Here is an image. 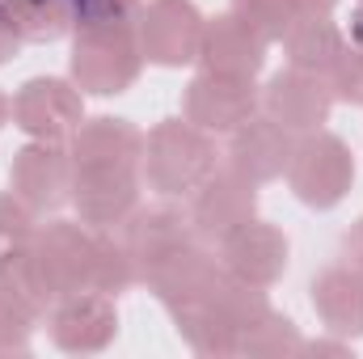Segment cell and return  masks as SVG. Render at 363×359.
<instances>
[{
	"instance_id": "7402d4cb",
	"label": "cell",
	"mask_w": 363,
	"mask_h": 359,
	"mask_svg": "<svg viewBox=\"0 0 363 359\" xmlns=\"http://www.w3.org/2000/svg\"><path fill=\"white\" fill-rule=\"evenodd\" d=\"M0 296H9L13 304H21L34 321L47 317V309L55 304V287L43 270V258L30 241H13L0 250Z\"/></svg>"
},
{
	"instance_id": "f546056e",
	"label": "cell",
	"mask_w": 363,
	"mask_h": 359,
	"mask_svg": "<svg viewBox=\"0 0 363 359\" xmlns=\"http://www.w3.org/2000/svg\"><path fill=\"white\" fill-rule=\"evenodd\" d=\"M34 228H38V216L13 190H0V250L13 245V241H30Z\"/></svg>"
},
{
	"instance_id": "7c38bea8",
	"label": "cell",
	"mask_w": 363,
	"mask_h": 359,
	"mask_svg": "<svg viewBox=\"0 0 363 359\" xmlns=\"http://www.w3.org/2000/svg\"><path fill=\"white\" fill-rule=\"evenodd\" d=\"M34 250L43 258V270L55 287V300L68 292L89 287L93 267V228L81 220H47L34 228Z\"/></svg>"
},
{
	"instance_id": "f1b7e54d",
	"label": "cell",
	"mask_w": 363,
	"mask_h": 359,
	"mask_svg": "<svg viewBox=\"0 0 363 359\" xmlns=\"http://www.w3.org/2000/svg\"><path fill=\"white\" fill-rule=\"evenodd\" d=\"M30 334H34V317L9 296H0V355H26Z\"/></svg>"
},
{
	"instance_id": "4dcf8cb0",
	"label": "cell",
	"mask_w": 363,
	"mask_h": 359,
	"mask_svg": "<svg viewBox=\"0 0 363 359\" xmlns=\"http://www.w3.org/2000/svg\"><path fill=\"white\" fill-rule=\"evenodd\" d=\"M21 30H17V21H13V13H9V4L0 0V64H9L17 51H21Z\"/></svg>"
},
{
	"instance_id": "d4e9b609",
	"label": "cell",
	"mask_w": 363,
	"mask_h": 359,
	"mask_svg": "<svg viewBox=\"0 0 363 359\" xmlns=\"http://www.w3.org/2000/svg\"><path fill=\"white\" fill-rule=\"evenodd\" d=\"M304 338L296 330L291 317L267 309L258 321H250L241 334H237V355H254V359H287V355H300Z\"/></svg>"
},
{
	"instance_id": "3957f363",
	"label": "cell",
	"mask_w": 363,
	"mask_h": 359,
	"mask_svg": "<svg viewBox=\"0 0 363 359\" xmlns=\"http://www.w3.org/2000/svg\"><path fill=\"white\" fill-rule=\"evenodd\" d=\"M72 178H77V161L60 140H30L26 148L13 153L9 165V190L34 216H51L64 203H72Z\"/></svg>"
},
{
	"instance_id": "2e32d148",
	"label": "cell",
	"mask_w": 363,
	"mask_h": 359,
	"mask_svg": "<svg viewBox=\"0 0 363 359\" xmlns=\"http://www.w3.org/2000/svg\"><path fill=\"white\" fill-rule=\"evenodd\" d=\"M68 153L77 161V170H140L144 157V131L131 118L118 114H93L81 118V127L68 140Z\"/></svg>"
},
{
	"instance_id": "d6986e66",
	"label": "cell",
	"mask_w": 363,
	"mask_h": 359,
	"mask_svg": "<svg viewBox=\"0 0 363 359\" xmlns=\"http://www.w3.org/2000/svg\"><path fill=\"white\" fill-rule=\"evenodd\" d=\"M313 313L338 338H363V275L355 267H330L313 279Z\"/></svg>"
},
{
	"instance_id": "6da1fadb",
	"label": "cell",
	"mask_w": 363,
	"mask_h": 359,
	"mask_svg": "<svg viewBox=\"0 0 363 359\" xmlns=\"http://www.w3.org/2000/svg\"><path fill=\"white\" fill-rule=\"evenodd\" d=\"M216 140L186 118H161L152 131H144L140 174L161 199H190L216 174Z\"/></svg>"
},
{
	"instance_id": "836d02e7",
	"label": "cell",
	"mask_w": 363,
	"mask_h": 359,
	"mask_svg": "<svg viewBox=\"0 0 363 359\" xmlns=\"http://www.w3.org/2000/svg\"><path fill=\"white\" fill-rule=\"evenodd\" d=\"M296 4V17L300 13H334L338 9V0H291Z\"/></svg>"
},
{
	"instance_id": "603a6c76",
	"label": "cell",
	"mask_w": 363,
	"mask_h": 359,
	"mask_svg": "<svg viewBox=\"0 0 363 359\" xmlns=\"http://www.w3.org/2000/svg\"><path fill=\"white\" fill-rule=\"evenodd\" d=\"M140 283V267L131 258V250L123 245V237L114 228H93V267H89V287L106 296H123L127 287Z\"/></svg>"
},
{
	"instance_id": "7a4b0ae2",
	"label": "cell",
	"mask_w": 363,
	"mask_h": 359,
	"mask_svg": "<svg viewBox=\"0 0 363 359\" xmlns=\"http://www.w3.org/2000/svg\"><path fill=\"white\" fill-rule=\"evenodd\" d=\"M287 186L291 194L313 207V211H330L351 194L355 182V153L342 136L317 127V131H300V140L291 144V161H287Z\"/></svg>"
},
{
	"instance_id": "83f0119b",
	"label": "cell",
	"mask_w": 363,
	"mask_h": 359,
	"mask_svg": "<svg viewBox=\"0 0 363 359\" xmlns=\"http://www.w3.org/2000/svg\"><path fill=\"white\" fill-rule=\"evenodd\" d=\"M330 85H334V97L347 101V106H363V26L351 21L347 30V47L330 72Z\"/></svg>"
},
{
	"instance_id": "9c48e42d",
	"label": "cell",
	"mask_w": 363,
	"mask_h": 359,
	"mask_svg": "<svg viewBox=\"0 0 363 359\" xmlns=\"http://www.w3.org/2000/svg\"><path fill=\"white\" fill-rule=\"evenodd\" d=\"M144 72L140 38H110V34H77L72 43V81L81 93L118 97Z\"/></svg>"
},
{
	"instance_id": "d590c367",
	"label": "cell",
	"mask_w": 363,
	"mask_h": 359,
	"mask_svg": "<svg viewBox=\"0 0 363 359\" xmlns=\"http://www.w3.org/2000/svg\"><path fill=\"white\" fill-rule=\"evenodd\" d=\"M355 21L363 26V0H355Z\"/></svg>"
},
{
	"instance_id": "ffe728a7",
	"label": "cell",
	"mask_w": 363,
	"mask_h": 359,
	"mask_svg": "<svg viewBox=\"0 0 363 359\" xmlns=\"http://www.w3.org/2000/svg\"><path fill=\"white\" fill-rule=\"evenodd\" d=\"M279 43H283V55H287L291 68L330 77L338 55H342V47H347V30L330 13H300Z\"/></svg>"
},
{
	"instance_id": "e575fe53",
	"label": "cell",
	"mask_w": 363,
	"mask_h": 359,
	"mask_svg": "<svg viewBox=\"0 0 363 359\" xmlns=\"http://www.w3.org/2000/svg\"><path fill=\"white\" fill-rule=\"evenodd\" d=\"M9 118H13V97H4V93H0V131H4V123H9Z\"/></svg>"
},
{
	"instance_id": "5bb4252c",
	"label": "cell",
	"mask_w": 363,
	"mask_h": 359,
	"mask_svg": "<svg viewBox=\"0 0 363 359\" xmlns=\"http://www.w3.org/2000/svg\"><path fill=\"white\" fill-rule=\"evenodd\" d=\"M72 207L77 220L89 228H118L140 207V170H77Z\"/></svg>"
},
{
	"instance_id": "4316f807",
	"label": "cell",
	"mask_w": 363,
	"mask_h": 359,
	"mask_svg": "<svg viewBox=\"0 0 363 359\" xmlns=\"http://www.w3.org/2000/svg\"><path fill=\"white\" fill-rule=\"evenodd\" d=\"M233 13L271 47L287 34V26L296 21V4L291 0H233Z\"/></svg>"
},
{
	"instance_id": "484cf974",
	"label": "cell",
	"mask_w": 363,
	"mask_h": 359,
	"mask_svg": "<svg viewBox=\"0 0 363 359\" xmlns=\"http://www.w3.org/2000/svg\"><path fill=\"white\" fill-rule=\"evenodd\" d=\"M144 0H77L72 34H110V38H140Z\"/></svg>"
},
{
	"instance_id": "277c9868",
	"label": "cell",
	"mask_w": 363,
	"mask_h": 359,
	"mask_svg": "<svg viewBox=\"0 0 363 359\" xmlns=\"http://www.w3.org/2000/svg\"><path fill=\"white\" fill-rule=\"evenodd\" d=\"M85 118V93L68 77H30L13 93V127L30 140L68 144Z\"/></svg>"
},
{
	"instance_id": "cb8c5ba5",
	"label": "cell",
	"mask_w": 363,
	"mask_h": 359,
	"mask_svg": "<svg viewBox=\"0 0 363 359\" xmlns=\"http://www.w3.org/2000/svg\"><path fill=\"white\" fill-rule=\"evenodd\" d=\"M26 43H60L77 26V0H4Z\"/></svg>"
},
{
	"instance_id": "8992f818",
	"label": "cell",
	"mask_w": 363,
	"mask_h": 359,
	"mask_svg": "<svg viewBox=\"0 0 363 359\" xmlns=\"http://www.w3.org/2000/svg\"><path fill=\"white\" fill-rule=\"evenodd\" d=\"M262 110V89L245 77L199 72L182 93V118L207 136H228Z\"/></svg>"
},
{
	"instance_id": "52a82bcc",
	"label": "cell",
	"mask_w": 363,
	"mask_h": 359,
	"mask_svg": "<svg viewBox=\"0 0 363 359\" xmlns=\"http://www.w3.org/2000/svg\"><path fill=\"white\" fill-rule=\"evenodd\" d=\"M51 343L68 355H97L118 338V309L106 292H68L47 309Z\"/></svg>"
},
{
	"instance_id": "4fadbf2b",
	"label": "cell",
	"mask_w": 363,
	"mask_h": 359,
	"mask_svg": "<svg viewBox=\"0 0 363 359\" xmlns=\"http://www.w3.org/2000/svg\"><path fill=\"white\" fill-rule=\"evenodd\" d=\"M291 144L296 136L274 123L271 114H254L250 123H241L237 131H228V148H224V161L228 170H237L241 178L250 182H274L287 174V161H291Z\"/></svg>"
},
{
	"instance_id": "30bf717a",
	"label": "cell",
	"mask_w": 363,
	"mask_h": 359,
	"mask_svg": "<svg viewBox=\"0 0 363 359\" xmlns=\"http://www.w3.org/2000/svg\"><path fill=\"white\" fill-rule=\"evenodd\" d=\"M334 85L321 72H304V68H279L267 89H262V114H271L274 123H283L287 131H317L330 123L334 110Z\"/></svg>"
},
{
	"instance_id": "ba28073f",
	"label": "cell",
	"mask_w": 363,
	"mask_h": 359,
	"mask_svg": "<svg viewBox=\"0 0 363 359\" xmlns=\"http://www.w3.org/2000/svg\"><path fill=\"white\" fill-rule=\"evenodd\" d=\"M186 211H190L194 237L207 241V245H220L228 233H237L241 224L254 220V211H258V182L241 178L237 170L224 165L190 194Z\"/></svg>"
},
{
	"instance_id": "8fae6325",
	"label": "cell",
	"mask_w": 363,
	"mask_h": 359,
	"mask_svg": "<svg viewBox=\"0 0 363 359\" xmlns=\"http://www.w3.org/2000/svg\"><path fill=\"white\" fill-rule=\"evenodd\" d=\"M287 254H291V245H287L283 228H274L267 220H250L216 245L220 267L254 287H274L287 270Z\"/></svg>"
},
{
	"instance_id": "d6a6232c",
	"label": "cell",
	"mask_w": 363,
	"mask_h": 359,
	"mask_svg": "<svg viewBox=\"0 0 363 359\" xmlns=\"http://www.w3.org/2000/svg\"><path fill=\"white\" fill-rule=\"evenodd\" d=\"M300 355H351V338H338V343H330V338H313V343L300 347Z\"/></svg>"
},
{
	"instance_id": "1f68e13d",
	"label": "cell",
	"mask_w": 363,
	"mask_h": 359,
	"mask_svg": "<svg viewBox=\"0 0 363 359\" xmlns=\"http://www.w3.org/2000/svg\"><path fill=\"white\" fill-rule=\"evenodd\" d=\"M342 263H347V267H355L363 275V216L347 228V233H342Z\"/></svg>"
},
{
	"instance_id": "5b68a950",
	"label": "cell",
	"mask_w": 363,
	"mask_h": 359,
	"mask_svg": "<svg viewBox=\"0 0 363 359\" xmlns=\"http://www.w3.org/2000/svg\"><path fill=\"white\" fill-rule=\"evenodd\" d=\"M203 26H207V17L194 9V0H148L140 13L144 64H157V68L199 64Z\"/></svg>"
},
{
	"instance_id": "44dd1931",
	"label": "cell",
	"mask_w": 363,
	"mask_h": 359,
	"mask_svg": "<svg viewBox=\"0 0 363 359\" xmlns=\"http://www.w3.org/2000/svg\"><path fill=\"white\" fill-rule=\"evenodd\" d=\"M169 317H174L178 338L194 355H237V334L241 330L211 300V287L199 292V296H190V300H182V304H174Z\"/></svg>"
},
{
	"instance_id": "e0dca14e",
	"label": "cell",
	"mask_w": 363,
	"mask_h": 359,
	"mask_svg": "<svg viewBox=\"0 0 363 359\" xmlns=\"http://www.w3.org/2000/svg\"><path fill=\"white\" fill-rule=\"evenodd\" d=\"M199 64H203V72L254 81V77L262 72V64H267V43L228 9V13H220V17H211V21L203 26Z\"/></svg>"
},
{
	"instance_id": "ac0fdd59",
	"label": "cell",
	"mask_w": 363,
	"mask_h": 359,
	"mask_svg": "<svg viewBox=\"0 0 363 359\" xmlns=\"http://www.w3.org/2000/svg\"><path fill=\"white\" fill-rule=\"evenodd\" d=\"M216 270H220V258L207 250V241H186L178 250H169L161 263H152V267L144 270V287L165 304V309H174L182 300H190V296H199V292H207L211 287V279H216Z\"/></svg>"
},
{
	"instance_id": "9a60e30c",
	"label": "cell",
	"mask_w": 363,
	"mask_h": 359,
	"mask_svg": "<svg viewBox=\"0 0 363 359\" xmlns=\"http://www.w3.org/2000/svg\"><path fill=\"white\" fill-rule=\"evenodd\" d=\"M114 233H118L123 245L131 250V258H135V267H140V279H144V270L152 267V263H161L169 250L194 241L190 211L178 207V203H169V199H161V203H152V207H135Z\"/></svg>"
}]
</instances>
